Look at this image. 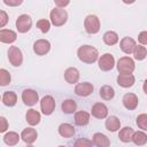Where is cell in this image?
<instances>
[{"label": "cell", "instance_id": "27", "mask_svg": "<svg viewBox=\"0 0 147 147\" xmlns=\"http://www.w3.org/2000/svg\"><path fill=\"white\" fill-rule=\"evenodd\" d=\"M61 108H62V111L64 114H74L77 109V103L75 100L72 99H68V100H64L61 105Z\"/></svg>", "mask_w": 147, "mask_h": 147}, {"label": "cell", "instance_id": "29", "mask_svg": "<svg viewBox=\"0 0 147 147\" xmlns=\"http://www.w3.org/2000/svg\"><path fill=\"white\" fill-rule=\"evenodd\" d=\"M132 141L137 146H144L145 144H147V134L144 131H137L133 133Z\"/></svg>", "mask_w": 147, "mask_h": 147}, {"label": "cell", "instance_id": "31", "mask_svg": "<svg viewBox=\"0 0 147 147\" xmlns=\"http://www.w3.org/2000/svg\"><path fill=\"white\" fill-rule=\"evenodd\" d=\"M133 56H134L136 60L142 61L147 56V49H146V47L142 46V45H137L136 48H134V51H133Z\"/></svg>", "mask_w": 147, "mask_h": 147}, {"label": "cell", "instance_id": "40", "mask_svg": "<svg viewBox=\"0 0 147 147\" xmlns=\"http://www.w3.org/2000/svg\"><path fill=\"white\" fill-rule=\"evenodd\" d=\"M23 1L22 0H16V1H8V0H3V3L5 5H8V6H18L21 5Z\"/></svg>", "mask_w": 147, "mask_h": 147}, {"label": "cell", "instance_id": "10", "mask_svg": "<svg viewBox=\"0 0 147 147\" xmlns=\"http://www.w3.org/2000/svg\"><path fill=\"white\" fill-rule=\"evenodd\" d=\"M22 100H23L24 105H26L29 107H32V106H34L38 102L39 96H38V93L34 90L25 88L22 92Z\"/></svg>", "mask_w": 147, "mask_h": 147}, {"label": "cell", "instance_id": "4", "mask_svg": "<svg viewBox=\"0 0 147 147\" xmlns=\"http://www.w3.org/2000/svg\"><path fill=\"white\" fill-rule=\"evenodd\" d=\"M134 68V61L129 56H123L117 62V70L119 74H132Z\"/></svg>", "mask_w": 147, "mask_h": 147}, {"label": "cell", "instance_id": "16", "mask_svg": "<svg viewBox=\"0 0 147 147\" xmlns=\"http://www.w3.org/2000/svg\"><path fill=\"white\" fill-rule=\"evenodd\" d=\"M37 137H38V133L36 131V129H32V127H26L22 131L21 133V138L24 142L31 145L33 144L36 140H37Z\"/></svg>", "mask_w": 147, "mask_h": 147}, {"label": "cell", "instance_id": "12", "mask_svg": "<svg viewBox=\"0 0 147 147\" xmlns=\"http://www.w3.org/2000/svg\"><path fill=\"white\" fill-rule=\"evenodd\" d=\"M122 102H123V106L129 109V110H133L138 107V96L134 94V93H125L123 99H122Z\"/></svg>", "mask_w": 147, "mask_h": 147}, {"label": "cell", "instance_id": "7", "mask_svg": "<svg viewBox=\"0 0 147 147\" xmlns=\"http://www.w3.org/2000/svg\"><path fill=\"white\" fill-rule=\"evenodd\" d=\"M99 68L102 71H109L115 67V59L110 53H105L99 59Z\"/></svg>", "mask_w": 147, "mask_h": 147}, {"label": "cell", "instance_id": "3", "mask_svg": "<svg viewBox=\"0 0 147 147\" xmlns=\"http://www.w3.org/2000/svg\"><path fill=\"white\" fill-rule=\"evenodd\" d=\"M84 26L87 33L95 34L100 30V20L96 15H87L84 20Z\"/></svg>", "mask_w": 147, "mask_h": 147}, {"label": "cell", "instance_id": "5", "mask_svg": "<svg viewBox=\"0 0 147 147\" xmlns=\"http://www.w3.org/2000/svg\"><path fill=\"white\" fill-rule=\"evenodd\" d=\"M8 60L11 65L20 67L23 63V54L22 51L16 46H10L8 49Z\"/></svg>", "mask_w": 147, "mask_h": 147}, {"label": "cell", "instance_id": "11", "mask_svg": "<svg viewBox=\"0 0 147 147\" xmlns=\"http://www.w3.org/2000/svg\"><path fill=\"white\" fill-rule=\"evenodd\" d=\"M91 114L93 117L95 118H99V119H102V118H106L107 115H108V108L105 103L102 102H96L92 106V109H91Z\"/></svg>", "mask_w": 147, "mask_h": 147}, {"label": "cell", "instance_id": "13", "mask_svg": "<svg viewBox=\"0 0 147 147\" xmlns=\"http://www.w3.org/2000/svg\"><path fill=\"white\" fill-rule=\"evenodd\" d=\"M94 87L91 83L88 82H84V83H79L76 85L75 87V93L78 96H88L92 92H93Z\"/></svg>", "mask_w": 147, "mask_h": 147}, {"label": "cell", "instance_id": "43", "mask_svg": "<svg viewBox=\"0 0 147 147\" xmlns=\"http://www.w3.org/2000/svg\"><path fill=\"white\" fill-rule=\"evenodd\" d=\"M28 147H33V146H28Z\"/></svg>", "mask_w": 147, "mask_h": 147}, {"label": "cell", "instance_id": "20", "mask_svg": "<svg viewBox=\"0 0 147 147\" xmlns=\"http://www.w3.org/2000/svg\"><path fill=\"white\" fill-rule=\"evenodd\" d=\"M17 102V95L13 91H6L2 94V103L7 107H14Z\"/></svg>", "mask_w": 147, "mask_h": 147}, {"label": "cell", "instance_id": "30", "mask_svg": "<svg viewBox=\"0 0 147 147\" xmlns=\"http://www.w3.org/2000/svg\"><path fill=\"white\" fill-rule=\"evenodd\" d=\"M118 41V34L115 31H107L103 34V42L108 46H113L115 44H117Z\"/></svg>", "mask_w": 147, "mask_h": 147}, {"label": "cell", "instance_id": "37", "mask_svg": "<svg viewBox=\"0 0 147 147\" xmlns=\"http://www.w3.org/2000/svg\"><path fill=\"white\" fill-rule=\"evenodd\" d=\"M138 41L140 42V45H147V31H141L138 36Z\"/></svg>", "mask_w": 147, "mask_h": 147}, {"label": "cell", "instance_id": "14", "mask_svg": "<svg viewBox=\"0 0 147 147\" xmlns=\"http://www.w3.org/2000/svg\"><path fill=\"white\" fill-rule=\"evenodd\" d=\"M136 46H137V42H136V40H134L133 38H131V37H124V38L121 40V42H119V47H121L122 52H124L125 54H131V53H133Z\"/></svg>", "mask_w": 147, "mask_h": 147}, {"label": "cell", "instance_id": "17", "mask_svg": "<svg viewBox=\"0 0 147 147\" xmlns=\"http://www.w3.org/2000/svg\"><path fill=\"white\" fill-rule=\"evenodd\" d=\"M17 39V34L13 30L1 29L0 30V41L5 44H11Z\"/></svg>", "mask_w": 147, "mask_h": 147}, {"label": "cell", "instance_id": "19", "mask_svg": "<svg viewBox=\"0 0 147 147\" xmlns=\"http://www.w3.org/2000/svg\"><path fill=\"white\" fill-rule=\"evenodd\" d=\"M64 79L69 84H76L79 80V71L76 68H72V67L68 68L64 71Z\"/></svg>", "mask_w": 147, "mask_h": 147}, {"label": "cell", "instance_id": "36", "mask_svg": "<svg viewBox=\"0 0 147 147\" xmlns=\"http://www.w3.org/2000/svg\"><path fill=\"white\" fill-rule=\"evenodd\" d=\"M8 22V15L5 10H0V28H3Z\"/></svg>", "mask_w": 147, "mask_h": 147}, {"label": "cell", "instance_id": "23", "mask_svg": "<svg viewBox=\"0 0 147 147\" xmlns=\"http://www.w3.org/2000/svg\"><path fill=\"white\" fill-rule=\"evenodd\" d=\"M75 123L78 126H85L90 123V114L87 111H77L75 114Z\"/></svg>", "mask_w": 147, "mask_h": 147}, {"label": "cell", "instance_id": "22", "mask_svg": "<svg viewBox=\"0 0 147 147\" xmlns=\"http://www.w3.org/2000/svg\"><path fill=\"white\" fill-rule=\"evenodd\" d=\"M106 129L109 131V132H116L119 130L121 127V121L116 117V116H109L107 119H106Z\"/></svg>", "mask_w": 147, "mask_h": 147}, {"label": "cell", "instance_id": "8", "mask_svg": "<svg viewBox=\"0 0 147 147\" xmlns=\"http://www.w3.org/2000/svg\"><path fill=\"white\" fill-rule=\"evenodd\" d=\"M40 109L44 115H51L55 109V100L51 95H45L40 101Z\"/></svg>", "mask_w": 147, "mask_h": 147}, {"label": "cell", "instance_id": "18", "mask_svg": "<svg viewBox=\"0 0 147 147\" xmlns=\"http://www.w3.org/2000/svg\"><path fill=\"white\" fill-rule=\"evenodd\" d=\"M93 144L96 146V147H109L110 146V140L109 138L103 134V133H94L93 134V139H92Z\"/></svg>", "mask_w": 147, "mask_h": 147}, {"label": "cell", "instance_id": "42", "mask_svg": "<svg viewBox=\"0 0 147 147\" xmlns=\"http://www.w3.org/2000/svg\"><path fill=\"white\" fill-rule=\"evenodd\" d=\"M59 147H65V146H59Z\"/></svg>", "mask_w": 147, "mask_h": 147}, {"label": "cell", "instance_id": "39", "mask_svg": "<svg viewBox=\"0 0 147 147\" xmlns=\"http://www.w3.org/2000/svg\"><path fill=\"white\" fill-rule=\"evenodd\" d=\"M69 3H70V1H68V0H67V1H59V0L55 1V6H56L57 8H63V9H64V7L68 6Z\"/></svg>", "mask_w": 147, "mask_h": 147}, {"label": "cell", "instance_id": "28", "mask_svg": "<svg viewBox=\"0 0 147 147\" xmlns=\"http://www.w3.org/2000/svg\"><path fill=\"white\" fill-rule=\"evenodd\" d=\"M99 94L103 100H111L115 96V90L110 85H103L101 86Z\"/></svg>", "mask_w": 147, "mask_h": 147}, {"label": "cell", "instance_id": "2", "mask_svg": "<svg viewBox=\"0 0 147 147\" xmlns=\"http://www.w3.org/2000/svg\"><path fill=\"white\" fill-rule=\"evenodd\" d=\"M49 18H51V23L53 25H55V26H62L68 21V13L63 8L55 7V8H53L51 10Z\"/></svg>", "mask_w": 147, "mask_h": 147}, {"label": "cell", "instance_id": "24", "mask_svg": "<svg viewBox=\"0 0 147 147\" xmlns=\"http://www.w3.org/2000/svg\"><path fill=\"white\" fill-rule=\"evenodd\" d=\"M133 129L130 127V126H125L123 129L119 130V133H118V138L122 142H130L132 141V137H133Z\"/></svg>", "mask_w": 147, "mask_h": 147}, {"label": "cell", "instance_id": "32", "mask_svg": "<svg viewBox=\"0 0 147 147\" xmlns=\"http://www.w3.org/2000/svg\"><path fill=\"white\" fill-rule=\"evenodd\" d=\"M10 80H11L10 74L6 69H0V85L6 86L10 83Z\"/></svg>", "mask_w": 147, "mask_h": 147}, {"label": "cell", "instance_id": "9", "mask_svg": "<svg viewBox=\"0 0 147 147\" xmlns=\"http://www.w3.org/2000/svg\"><path fill=\"white\" fill-rule=\"evenodd\" d=\"M51 51V42L46 39H38L34 41L33 44V52L39 55V56H42V55H46L48 52Z\"/></svg>", "mask_w": 147, "mask_h": 147}, {"label": "cell", "instance_id": "21", "mask_svg": "<svg viewBox=\"0 0 147 147\" xmlns=\"http://www.w3.org/2000/svg\"><path fill=\"white\" fill-rule=\"evenodd\" d=\"M25 118H26V122L29 125L33 126V125H37L39 124L41 117H40V113H38L37 110L34 109H29L25 114Z\"/></svg>", "mask_w": 147, "mask_h": 147}, {"label": "cell", "instance_id": "26", "mask_svg": "<svg viewBox=\"0 0 147 147\" xmlns=\"http://www.w3.org/2000/svg\"><path fill=\"white\" fill-rule=\"evenodd\" d=\"M20 138L21 137L18 136V133H16L14 131H9L3 136V142L8 146H15L18 144Z\"/></svg>", "mask_w": 147, "mask_h": 147}, {"label": "cell", "instance_id": "38", "mask_svg": "<svg viewBox=\"0 0 147 147\" xmlns=\"http://www.w3.org/2000/svg\"><path fill=\"white\" fill-rule=\"evenodd\" d=\"M0 122H1V126H0V132H6V130L8 129V123H7V119L1 116L0 117Z\"/></svg>", "mask_w": 147, "mask_h": 147}, {"label": "cell", "instance_id": "1", "mask_svg": "<svg viewBox=\"0 0 147 147\" xmlns=\"http://www.w3.org/2000/svg\"><path fill=\"white\" fill-rule=\"evenodd\" d=\"M77 56L82 62L91 64V63H94L98 60L99 52H98V49L95 47H93L91 45H83V46H80L78 48Z\"/></svg>", "mask_w": 147, "mask_h": 147}, {"label": "cell", "instance_id": "25", "mask_svg": "<svg viewBox=\"0 0 147 147\" xmlns=\"http://www.w3.org/2000/svg\"><path fill=\"white\" fill-rule=\"evenodd\" d=\"M59 133L63 138H70L75 134V127L69 123H62L59 126Z\"/></svg>", "mask_w": 147, "mask_h": 147}, {"label": "cell", "instance_id": "35", "mask_svg": "<svg viewBox=\"0 0 147 147\" xmlns=\"http://www.w3.org/2000/svg\"><path fill=\"white\" fill-rule=\"evenodd\" d=\"M74 147H93V141L87 138H78L75 141Z\"/></svg>", "mask_w": 147, "mask_h": 147}, {"label": "cell", "instance_id": "15", "mask_svg": "<svg viewBox=\"0 0 147 147\" xmlns=\"http://www.w3.org/2000/svg\"><path fill=\"white\" fill-rule=\"evenodd\" d=\"M134 82H136V78L132 74H119L117 77V84L124 88L133 86Z\"/></svg>", "mask_w": 147, "mask_h": 147}, {"label": "cell", "instance_id": "33", "mask_svg": "<svg viewBox=\"0 0 147 147\" xmlns=\"http://www.w3.org/2000/svg\"><path fill=\"white\" fill-rule=\"evenodd\" d=\"M137 125L139 129H141L142 131H147V114H140L137 117L136 121Z\"/></svg>", "mask_w": 147, "mask_h": 147}, {"label": "cell", "instance_id": "41", "mask_svg": "<svg viewBox=\"0 0 147 147\" xmlns=\"http://www.w3.org/2000/svg\"><path fill=\"white\" fill-rule=\"evenodd\" d=\"M142 90H144V92L147 94V79L144 82V85H142Z\"/></svg>", "mask_w": 147, "mask_h": 147}, {"label": "cell", "instance_id": "6", "mask_svg": "<svg viewBox=\"0 0 147 147\" xmlns=\"http://www.w3.org/2000/svg\"><path fill=\"white\" fill-rule=\"evenodd\" d=\"M32 26V20L28 14H22L16 20V29L20 33L28 32Z\"/></svg>", "mask_w": 147, "mask_h": 147}, {"label": "cell", "instance_id": "34", "mask_svg": "<svg viewBox=\"0 0 147 147\" xmlns=\"http://www.w3.org/2000/svg\"><path fill=\"white\" fill-rule=\"evenodd\" d=\"M37 28L42 32V33H46L49 31V28H51V22L48 20H45V18H41L37 22Z\"/></svg>", "mask_w": 147, "mask_h": 147}]
</instances>
